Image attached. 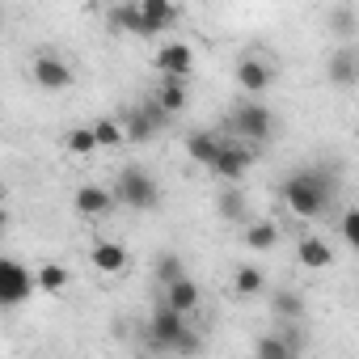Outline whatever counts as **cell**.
Returning <instances> with one entry per match:
<instances>
[{"instance_id":"7402d4cb","label":"cell","mask_w":359,"mask_h":359,"mask_svg":"<svg viewBox=\"0 0 359 359\" xmlns=\"http://www.w3.org/2000/svg\"><path fill=\"white\" fill-rule=\"evenodd\" d=\"M89 127H93V140H97V148H118V144L127 140L118 118H97V123H89Z\"/></svg>"},{"instance_id":"9a60e30c","label":"cell","mask_w":359,"mask_h":359,"mask_svg":"<svg viewBox=\"0 0 359 359\" xmlns=\"http://www.w3.org/2000/svg\"><path fill=\"white\" fill-rule=\"evenodd\" d=\"M330 81H334L338 89H351V85L359 81V55H355L351 43H346L338 55H330Z\"/></svg>"},{"instance_id":"4316f807","label":"cell","mask_w":359,"mask_h":359,"mask_svg":"<svg viewBox=\"0 0 359 359\" xmlns=\"http://www.w3.org/2000/svg\"><path fill=\"white\" fill-rule=\"evenodd\" d=\"M182 275H187L182 258H177V254H161V262H156V283H161V287L173 283V279H182Z\"/></svg>"},{"instance_id":"7a4b0ae2","label":"cell","mask_w":359,"mask_h":359,"mask_svg":"<svg viewBox=\"0 0 359 359\" xmlns=\"http://www.w3.org/2000/svg\"><path fill=\"white\" fill-rule=\"evenodd\" d=\"M114 199L123 208H135V212H152L161 203V191H156V177L140 165H127L118 177H114Z\"/></svg>"},{"instance_id":"7c38bea8","label":"cell","mask_w":359,"mask_h":359,"mask_svg":"<svg viewBox=\"0 0 359 359\" xmlns=\"http://www.w3.org/2000/svg\"><path fill=\"white\" fill-rule=\"evenodd\" d=\"M169 118L173 114H182L187 110V102H191V89H187V76H165L161 81V89H156V97H152Z\"/></svg>"},{"instance_id":"f1b7e54d","label":"cell","mask_w":359,"mask_h":359,"mask_svg":"<svg viewBox=\"0 0 359 359\" xmlns=\"http://www.w3.org/2000/svg\"><path fill=\"white\" fill-rule=\"evenodd\" d=\"M258 355L262 359H292V346H287V338H262Z\"/></svg>"},{"instance_id":"ac0fdd59","label":"cell","mask_w":359,"mask_h":359,"mask_svg":"<svg viewBox=\"0 0 359 359\" xmlns=\"http://www.w3.org/2000/svg\"><path fill=\"white\" fill-rule=\"evenodd\" d=\"M110 203H114V195H110L106 187H93V182H89V187L76 191V212H81V216H106Z\"/></svg>"},{"instance_id":"3957f363","label":"cell","mask_w":359,"mask_h":359,"mask_svg":"<svg viewBox=\"0 0 359 359\" xmlns=\"http://www.w3.org/2000/svg\"><path fill=\"white\" fill-rule=\"evenodd\" d=\"M229 131H237V135L250 140V144H262V140H271V131H275V114H271L258 97H250V102H241V106L233 110Z\"/></svg>"},{"instance_id":"44dd1931","label":"cell","mask_w":359,"mask_h":359,"mask_svg":"<svg viewBox=\"0 0 359 359\" xmlns=\"http://www.w3.org/2000/svg\"><path fill=\"white\" fill-rule=\"evenodd\" d=\"M64 287H68V271H64L60 262H47V266H39V271H34V292L55 296V292H64Z\"/></svg>"},{"instance_id":"277c9868","label":"cell","mask_w":359,"mask_h":359,"mask_svg":"<svg viewBox=\"0 0 359 359\" xmlns=\"http://www.w3.org/2000/svg\"><path fill=\"white\" fill-rule=\"evenodd\" d=\"M30 296H34V275L13 258H0V309H18Z\"/></svg>"},{"instance_id":"9c48e42d","label":"cell","mask_w":359,"mask_h":359,"mask_svg":"<svg viewBox=\"0 0 359 359\" xmlns=\"http://www.w3.org/2000/svg\"><path fill=\"white\" fill-rule=\"evenodd\" d=\"M152 64H156L161 76H187V81H191V72H195V51H191V43H165Z\"/></svg>"},{"instance_id":"2e32d148","label":"cell","mask_w":359,"mask_h":359,"mask_svg":"<svg viewBox=\"0 0 359 359\" xmlns=\"http://www.w3.org/2000/svg\"><path fill=\"white\" fill-rule=\"evenodd\" d=\"M296 258H300V266H309V271H325V266L334 262V254H330V245H325L321 237H300V241H296Z\"/></svg>"},{"instance_id":"484cf974","label":"cell","mask_w":359,"mask_h":359,"mask_svg":"<svg viewBox=\"0 0 359 359\" xmlns=\"http://www.w3.org/2000/svg\"><path fill=\"white\" fill-rule=\"evenodd\" d=\"M262 287H266V275L258 266H241L237 271V296H258Z\"/></svg>"},{"instance_id":"52a82bcc","label":"cell","mask_w":359,"mask_h":359,"mask_svg":"<svg viewBox=\"0 0 359 359\" xmlns=\"http://www.w3.org/2000/svg\"><path fill=\"white\" fill-rule=\"evenodd\" d=\"M165 118H169V114L148 97V102H140V106L123 118V135H127V140H135V144H144V140H152V135L165 127Z\"/></svg>"},{"instance_id":"d4e9b609","label":"cell","mask_w":359,"mask_h":359,"mask_svg":"<svg viewBox=\"0 0 359 359\" xmlns=\"http://www.w3.org/2000/svg\"><path fill=\"white\" fill-rule=\"evenodd\" d=\"M220 216L233 220V224H241L245 220V195L241 191H220Z\"/></svg>"},{"instance_id":"6da1fadb","label":"cell","mask_w":359,"mask_h":359,"mask_svg":"<svg viewBox=\"0 0 359 359\" xmlns=\"http://www.w3.org/2000/svg\"><path fill=\"white\" fill-rule=\"evenodd\" d=\"M283 203L300 216V220H317L334 208V195H338V169H321V165H309V169H296L292 177H283L279 187Z\"/></svg>"},{"instance_id":"e0dca14e","label":"cell","mask_w":359,"mask_h":359,"mask_svg":"<svg viewBox=\"0 0 359 359\" xmlns=\"http://www.w3.org/2000/svg\"><path fill=\"white\" fill-rule=\"evenodd\" d=\"M220 144H224L220 131H191V135H187V152H191V161H199V165H212V156L220 152Z\"/></svg>"},{"instance_id":"5bb4252c","label":"cell","mask_w":359,"mask_h":359,"mask_svg":"<svg viewBox=\"0 0 359 359\" xmlns=\"http://www.w3.org/2000/svg\"><path fill=\"white\" fill-rule=\"evenodd\" d=\"M165 304L191 317V313H195V304H199V283H195L191 275H182V279H173V283H165Z\"/></svg>"},{"instance_id":"4dcf8cb0","label":"cell","mask_w":359,"mask_h":359,"mask_svg":"<svg viewBox=\"0 0 359 359\" xmlns=\"http://www.w3.org/2000/svg\"><path fill=\"white\" fill-rule=\"evenodd\" d=\"M5 229H9V212H5V208H0V233H5Z\"/></svg>"},{"instance_id":"1f68e13d","label":"cell","mask_w":359,"mask_h":359,"mask_svg":"<svg viewBox=\"0 0 359 359\" xmlns=\"http://www.w3.org/2000/svg\"><path fill=\"white\" fill-rule=\"evenodd\" d=\"M5 195H9V187H5V177H0V203H5Z\"/></svg>"},{"instance_id":"cb8c5ba5","label":"cell","mask_w":359,"mask_h":359,"mask_svg":"<svg viewBox=\"0 0 359 359\" xmlns=\"http://www.w3.org/2000/svg\"><path fill=\"white\" fill-rule=\"evenodd\" d=\"M64 144H68V152H72V156H93V152H97L93 127H72V131L64 135Z\"/></svg>"},{"instance_id":"8992f818","label":"cell","mask_w":359,"mask_h":359,"mask_svg":"<svg viewBox=\"0 0 359 359\" xmlns=\"http://www.w3.org/2000/svg\"><path fill=\"white\" fill-rule=\"evenodd\" d=\"M250 165H254V144H250V140H245V144H229V140H224L208 169H212L216 177H224V182H241V177L250 173Z\"/></svg>"},{"instance_id":"ba28073f","label":"cell","mask_w":359,"mask_h":359,"mask_svg":"<svg viewBox=\"0 0 359 359\" xmlns=\"http://www.w3.org/2000/svg\"><path fill=\"white\" fill-rule=\"evenodd\" d=\"M34 85H39V89H51V93L72 89V68L64 64V55L39 51V55H34Z\"/></svg>"},{"instance_id":"5b68a950","label":"cell","mask_w":359,"mask_h":359,"mask_svg":"<svg viewBox=\"0 0 359 359\" xmlns=\"http://www.w3.org/2000/svg\"><path fill=\"white\" fill-rule=\"evenodd\" d=\"M187 330H191V325H187V313L161 304V309L152 313V321H148V346H152V351H173L177 338H182Z\"/></svg>"},{"instance_id":"603a6c76","label":"cell","mask_w":359,"mask_h":359,"mask_svg":"<svg viewBox=\"0 0 359 359\" xmlns=\"http://www.w3.org/2000/svg\"><path fill=\"white\" fill-rule=\"evenodd\" d=\"M271 309H275V317H279V321H287V325L304 317V300H300L296 292H279V296L271 300Z\"/></svg>"},{"instance_id":"ffe728a7","label":"cell","mask_w":359,"mask_h":359,"mask_svg":"<svg viewBox=\"0 0 359 359\" xmlns=\"http://www.w3.org/2000/svg\"><path fill=\"white\" fill-rule=\"evenodd\" d=\"M245 245H250V250H258V254L275 250V245H279V229H275V220H258V224H245Z\"/></svg>"},{"instance_id":"d6986e66","label":"cell","mask_w":359,"mask_h":359,"mask_svg":"<svg viewBox=\"0 0 359 359\" xmlns=\"http://www.w3.org/2000/svg\"><path fill=\"white\" fill-rule=\"evenodd\" d=\"M110 30H123V34H140L144 39V22H140V9H135V0H123V5H114L106 13Z\"/></svg>"},{"instance_id":"4fadbf2b","label":"cell","mask_w":359,"mask_h":359,"mask_svg":"<svg viewBox=\"0 0 359 359\" xmlns=\"http://www.w3.org/2000/svg\"><path fill=\"white\" fill-rule=\"evenodd\" d=\"M89 262L102 275H123L127 271V250L118 241H97V245H89Z\"/></svg>"},{"instance_id":"83f0119b","label":"cell","mask_w":359,"mask_h":359,"mask_svg":"<svg viewBox=\"0 0 359 359\" xmlns=\"http://www.w3.org/2000/svg\"><path fill=\"white\" fill-rule=\"evenodd\" d=\"M330 30H334V34H342V39L351 43V39H355V9H351V5H338V9H334V18H330Z\"/></svg>"},{"instance_id":"f546056e","label":"cell","mask_w":359,"mask_h":359,"mask_svg":"<svg viewBox=\"0 0 359 359\" xmlns=\"http://www.w3.org/2000/svg\"><path fill=\"white\" fill-rule=\"evenodd\" d=\"M342 237H346V245H351V250L359 245V212H355V208H346V212H342Z\"/></svg>"},{"instance_id":"30bf717a","label":"cell","mask_w":359,"mask_h":359,"mask_svg":"<svg viewBox=\"0 0 359 359\" xmlns=\"http://www.w3.org/2000/svg\"><path fill=\"white\" fill-rule=\"evenodd\" d=\"M135 9H140V22H144V39L165 34V30L177 22L173 0H135Z\"/></svg>"},{"instance_id":"8fae6325","label":"cell","mask_w":359,"mask_h":359,"mask_svg":"<svg viewBox=\"0 0 359 359\" xmlns=\"http://www.w3.org/2000/svg\"><path fill=\"white\" fill-rule=\"evenodd\" d=\"M237 85H241L250 97H262V93L271 89V68H266L258 55H245V60L237 64Z\"/></svg>"}]
</instances>
